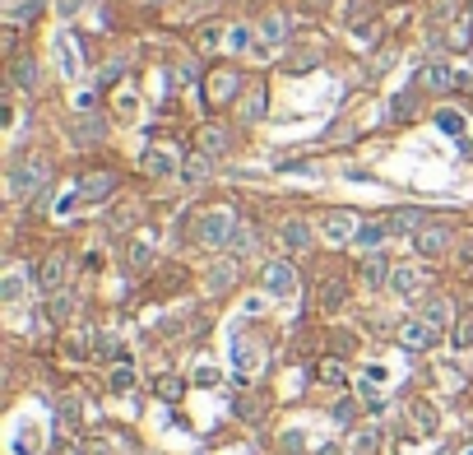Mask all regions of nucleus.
I'll list each match as a JSON object with an SVG mask.
<instances>
[{"instance_id":"obj_1","label":"nucleus","mask_w":473,"mask_h":455,"mask_svg":"<svg viewBox=\"0 0 473 455\" xmlns=\"http://www.w3.org/2000/svg\"><path fill=\"white\" fill-rule=\"evenodd\" d=\"M237 228H242V223H237L232 210H209V214H199V223H195V242L209 246V251H228Z\"/></svg>"},{"instance_id":"obj_2","label":"nucleus","mask_w":473,"mask_h":455,"mask_svg":"<svg viewBox=\"0 0 473 455\" xmlns=\"http://www.w3.org/2000/svg\"><path fill=\"white\" fill-rule=\"evenodd\" d=\"M47 181H51V163H47V158H37V154L19 158V163L10 167V195H14V200H28V195H37Z\"/></svg>"},{"instance_id":"obj_3","label":"nucleus","mask_w":473,"mask_h":455,"mask_svg":"<svg viewBox=\"0 0 473 455\" xmlns=\"http://www.w3.org/2000/svg\"><path fill=\"white\" fill-rule=\"evenodd\" d=\"M51 51H56V66H61V75H66V79H79V75H84V51H79V37L70 33V28H61V33H56Z\"/></svg>"},{"instance_id":"obj_4","label":"nucleus","mask_w":473,"mask_h":455,"mask_svg":"<svg viewBox=\"0 0 473 455\" xmlns=\"http://www.w3.org/2000/svg\"><path fill=\"white\" fill-rule=\"evenodd\" d=\"M446 246H450V228H441V223H422L418 233H413V251H418L422 260L446 255Z\"/></svg>"},{"instance_id":"obj_5","label":"nucleus","mask_w":473,"mask_h":455,"mask_svg":"<svg viewBox=\"0 0 473 455\" xmlns=\"http://www.w3.org/2000/svg\"><path fill=\"white\" fill-rule=\"evenodd\" d=\"M237 93H242V75H237V70H214V75L204 79V98H209L214 107L232 102Z\"/></svg>"},{"instance_id":"obj_6","label":"nucleus","mask_w":473,"mask_h":455,"mask_svg":"<svg viewBox=\"0 0 473 455\" xmlns=\"http://www.w3.org/2000/svg\"><path fill=\"white\" fill-rule=\"evenodd\" d=\"M264 289L274 293V298H293L297 293V269L288 265V260H269L264 265Z\"/></svg>"},{"instance_id":"obj_7","label":"nucleus","mask_w":473,"mask_h":455,"mask_svg":"<svg viewBox=\"0 0 473 455\" xmlns=\"http://www.w3.org/2000/svg\"><path fill=\"white\" fill-rule=\"evenodd\" d=\"M357 228H362V223L352 219L348 210H330L325 219H320V233H325V242H352V237H357Z\"/></svg>"},{"instance_id":"obj_8","label":"nucleus","mask_w":473,"mask_h":455,"mask_svg":"<svg viewBox=\"0 0 473 455\" xmlns=\"http://www.w3.org/2000/svg\"><path fill=\"white\" fill-rule=\"evenodd\" d=\"M66 269H70L66 251H51V255L42 260V269H37V293H61V284H66Z\"/></svg>"},{"instance_id":"obj_9","label":"nucleus","mask_w":473,"mask_h":455,"mask_svg":"<svg viewBox=\"0 0 473 455\" xmlns=\"http://www.w3.org/2000/svg\"><path fill=\"white\" fill-rule=\"evenodd\" d=\"M436 334L441 330H431L427 321H404V325H399V344H404L408 353H422V348L436 344Z\"/></svg>"},{"instance_id":"obj_10","label":"nucleus","mask_w":473,"mask_h":455,"mask_svg":"<svg viewBox=\"0 0 473 455\" xmlns=\"http://www.w3.org/2000/svg\"><path fill=\"white\" fill-rule=\"evenodd\" d=\"M278 242H283V251H311V242H316V237H311V223L307 219H288L283 223V233H278Z\"/></svg>"},{"instance_id":"obj_11","label":"nucleus","mask_w":473,"mask_h":455,"mask_svg":"<svg viewBox=\"0 0 473 455\" xmlns=\"http://www.w3.org/2000/svg\"><path fill=\"white\" fill-rule=\"evenodd\" d=\"M204 289H209V293H228V289H237V255H228V260L209 265V274H204Z\"/></svg>"},{"instance_id":"obj_12","label":"nucleus","mask_w":473,"mask_h":455,"mask_svg":"<svg viewBox=\"0 0 473 455\" xmlns=\"http://www.w3.org/2000/svg\"><path fill=\"white\" fill-rule=\"evenodd\" d=\"M10 75H14V84H19L23 93H37V89H42V66H37L33 56H19Z\"/></svg>"},{"instance_id":"obj_13","label":"nucleus","mask_w":473,"mask_h":455,"mask_svg":"<svg viewBox=\"0 0 473 455\" xmlns=\"http://www.w3.org/2000/svg\"><path fill=\"white\" fill-rule=\"evenodd\" d=\"M70 140H75L79 149H88V145H98L102 140V116H93V111H84L75 126H70Z\"/></svg>"},{"instance_id":"obj_14","label":"nucleus","mask_w":473,"mask_h":455,"mask_svg":"<svg viewBox=\"0 0 473 455\" xmlns=\"http://www.w3.org/2000/svg\"><path fill=\"white\" fill-rule=\"evenodd\" d=\"M390 289H395L399 298H418L422 293V269L418 265H399L395 274H390Z\"/></svg>"},{"instance_id":"obj_15","label":"nucleus","mask_w":473,"mask_h":455,"mask_svg":"<svg viewBox=\"0 0 473 455\" xmlns=\"http://www.w3.org/2000/svg\"><path fill=\"white\" fill-rule=\"evenodd\" d=\"M390 237V228H386V219H376V223H362V228H357V237H352V246H357V251H381V242H386Z\"/></svg>"},{"instance_id":"obj_16","label":"nucleus","mask_w":473,"mask_h":455,"mask_svg":"<svg viewBox=\"0 0 473 455\" xmlns=\"http://www.w3.org/2000/svg\"><path fill=\"white\" fill-rule=\"evenodd\" d=\"M386 228H390V237L418 233V228H422V210H390L386 214Z\"/></svg>"},{"instance_id":"obj_17","label":"nucleus","mask_w":473,"mask_h":455,"mask_svg":"<svg viewBox=\"0 0 473 455\" xmlns=\"http://www.w3.org/2000/svg\"><path fill=\"white\" fill-rule=\"evenodd\" d=\"M390 274H395V269L386 265V255H381V251H371V255L362 260V284H367V289H386Z\"/></svg>"},{"instance_id":"obj_18","label":"nucleus","mask_w":473,"mask_h":455,"mask_svg":"<svg viewBox=\"0 0 473 455\" xmlns=\"http://www.w3.org/2000/svg\"><path fill=\"white\" fill-rule=\"evenodd\" d=\"M111 190H116V177H111V172H88V177L79 181V195H84V200H107Z\"/></svg>"},{"instance_id":"obj_19","label":"nucleus","mask_w":473,"mask_h":455,"mask_svg":"<svg viewBox=\"0 0 473 455\" xmlns=\"http://www.w3.org/2000/svg\"><path fill=\"white\" fill-rule=\"evenodd\" d=\"M288 37V14H269V19L260 23V47L255 51H269V47H278Z\"/></svg>"},{"instance_id":"obj_20","label":"nucleus","mask_w":473,"mask_h":455,"mask_svg":"<svg viewBox=\"0 0 473 455\" xmlns=\"http://www.w3.org/2000/svg\"><path fill=\"white\" fill-rule=\"evenodd\" d=\"M144 172H154V177H181V167H176V158L167 149H149L144 154Z\"/></svg>"},{"instance_id":"obj_21","label":"nucleus","mask_w":473,"mask_h":455,"mask_svg":"<svg viewBox=\"0 0 473 455\" xmlns=\"http://www.w3.org/2000/svg\"><path fill=\"white\" fill-rule=\"evenodd\" d=\"M260 358H264V348L255 353V344L246 339V334H237V339H232V363H237V372H255V363H260Z\"/></svg>"},{"instance_id":"obj_22","label":"nucleus","mask_w":473,"mask_h":455,"mask_svg":"<svg viewBox=\"0 0 473 455\" xmlns=\"http://www.w3.org/2000/svg\"><path fill=\"white\" fill-rule=\"evenodd\" d=\"M209 172H214L209 154H195V158H186V163H181V181H190V186H204V181H209Z\"/></svg>"},{"instance_id":"obj_23","label":"nucleus","mask_w":473,"mask_h":455,"mask_svg":"<svg viewBox=\"0 0 473 455\" xmlns=\"http://www.w3.org/2000/svg\"><path fill=\"white\" fill-rule=\"evenodd\" d=\"M422 321H427L431 330H446V325L455 321V307H450V302H446V298H431L427 307H422Z\"/></svg>"},{"instance_id":"obj_24","label":"nucleus","mask_w":473,"mask_h":455,"mask_svg":"<svg viewBox=\"0 0 473 455\" xmlns=\"http://www.w3.org/2000/svg\"><path fill=\"white\" fill-rule=\"evenodd\" d=\"M450 47H455V51H469V47H473V10H464L460 19L450 23Z\"/></svg>"},{"instance_id":"obj_25","label":"nucleus","mask_w":473,"mask_h":455,"mask_svg":"<svg viewBox=\"0 0 473 455\" xmlns=\"http://www.w3.org/2000/svg\"><path fill=\"white\" fill-rule=\"evenodd\" d=\"M422 84H427V89H450V84H455V70L441 66V61H431V66L422 70Z\"/></svg>"},{"instance_id":"obj_26","label":"nucleus","mask_w":473,"mask_h":455,"mask_svg":"<svg viewBox=\"0 0 473 455\" xmlns=\"http://www.w3.org/2000/svg\"><path fill=\"white\" fill-rule=\"evenodd\" d=\"M199 145H204V154H228V131H219V126H204L199 131Z\"/></svg>"},{"instance_id":"obj_27","label":"nucleus","mask_w":473,"mask_h":455,"mask_svg":"<svg viewBox=\"0 0 473 455\" xmlns=\"http://www.w3.org/2000/svg\"><path fill=\"white\" fill-rule=\"evenodd\" d=\"M228 47H232V51H255V47H260V37L251 33V23H237V28L228 33Z\"/></svg>"},{"instance_id":"obj_28","label":"nucleus","mask_w":473,"mask_h":455,"mask_svg":"<svg viewBox=\"0 0 473 455\" xmlns=\"http://www.w3.org/2000/svg\"><path fill=\"white\" fill-rule=\"evenodd\" d=\"M23 289H28V274H23V269H10V274H5V284H0V298H5V302H19Z\"/></svg>"},{"instance_id":"obj_29","label":"nucleus","mask_w":473,"mask_h":455,"mask_svg":"<svg viewBox=\"0 0 473 455\" xmlns=\"http://www.w3.org/2000/svg\"><path fill=\"white\" fill-rule=\"evenodd\" d=\"M376 451H381V427H362L352 442V455H376Z\"/></svg>"},{"instance_id":"obj_30","label":"nucleus","mask_w":473,"mask_h":455,"mask_svg":"<svg viewBox=\"0 0 473 455\" xmlns=\"http://www.w3.org/2000/svg\"><path fill=\"white\" fill-rule=\"evenodd\" d=\"M255 251V228H237V237H232V246H228V255H251Z\"/></svg>"},{"instance_id":"obj_31","label":"nucleus","mask_w":473,"mask_h":455,"mask_svg":"<svg viewBox=\"0 0 473 455\" xmlns=\"http://www.w3.org/2000/svg\"><path fill=\"white\" fill-rule=\"evenodd\" d=\"M130 386H135L130 363H116V367H111V390H130Z\"/></svg>"},{"instance_id":"obj_32","label":"nucleus","mask_w":473,"mask_h":455,"mask_svg":"<svg viewBox=\"0 0 473 455\" xmlns=\"http://www.w3.org/2000/svg\"><path fill=\"white\" fill-rule=\"evenodd\" d=\"M436 126L446 135H464V116H460V111H436Z\"/></svg>"},{"instance_id":"obj_33","label":"nucleus","mask_w":473,"mask_h":455,"mask_svg":"<svg viewBox=\"0 0 473 455\" xmlns=\"http://www.w3.org/2000/svg\"><path fill=\"white\" fill-rule=\"evenodd\" d=\"M121 75H125V61H107V66H102V75H98V84H102V89H111Z\"/></svg>"},{"instance_id":"obj_34","label":"nucleus","mask_w":473,"mask_h":455,"mask_svg":"<svg viewBox=\"0 0 473 455\" xmlns=\"http://www.w3.org/2000/svg\"><path fill=\"white\" fill-rule=\"evenodd\" d=\"M455 348H473V316H464L455 325Z\"/></svg>"},{"instance_id":"obj_35","label":"nucleus","mask_w":473,"mask_h":455,"mask_svg":"<svg viewBox=\"0 0 473 455\" xmlns=\"http://www.w3.org/2000/svg\"><path fill=\"white\" fill-rule=\"evenodd\" d=\"M56 413H61V423H66V427H75V423H79V400H70V395H66V400L56 404Z\"/></svg>"},{"instance_id":"obj_36","label":"nucleus","mask_w":473,"mask_h":455,"mask_svg":"<svg viewBox=\"0 0 473 455\" xmlns=\"http://www.w3.org/2000/svg\"><path fill=\"white\" fill-rule=\"evenodd\" d=\"M320 302H325V311H334L343 302V284L334 279V284H325V293H320Z\"/></svg>"},{"instance_id":"obj_37","label":"nucleus","mask_w":473,"mask_h":455,"mask_svg":"<svg viewBox=\"0 0 473 455\" xmlns=\"http://www.w3.org/2000/svg\"><path fill=\"white\" fill-rule=\"evenodd\" d=\"M130 265H135V269L154 265V251H149V246H144V242H135V246H130Z\"/></svg>"},{"instance_id":"obj_38","label":"nucleus","mask_w":473,"mask_h":455,"mask_svg":"<svg viewBox=\"0 0 473 455\" xmlns=\"http://www.w3.org/2000/svg\"><path fill=\"white\" fill-rule=\"evenodd\" d=\"M320 381H330V386H343L348 377H343V367H339V363H320Z\"/></svg>"},{"instance_id":"obj_39","label":"nucleus","mask_w":473,"mask_h":455,"mask_svg":"<svg viewBox=\"0 0 473 455\" xmlns=\"http://www.w3.org/2000/svg\"><path fill=\"white\" fill-rule=\"evenodd\" d=\"M242 116H246V121H255V116H264V93H251V98H246Z\"/></svg>"},{"instance_id":"obj_40","label":"nucleus","mask_w":473,"mask_h":455,"mask_svg":"<svg viewBox=\"0 0 473 455\" xmlns=\"http://www.w3.org/2000/svg\"><path fill=\"white\" fill-rule=\"evenodd\" d=\"M158 395H163V400H176V395H181V381H172V377L158 381Z\"/></svg>"},{"instance_id":"obj_41","label":"nucleus","mask_w":473,"mask_h":455,"mask_svg":"<svg viewBox=\"0 0 473 455\" xmlns=\"http://www.w3.org/2000/svg\"><path fill=\"white\" fill-rule=\"evenodd\" d=\"M418 427H422V432H431V427H436V413H431L427 404H418Z\"/></svg>"},{"instance_id":"obj_42","label":"nucleus","mask_w":473,"mask_h":455,"mask_svg":"<svg viewBox=\"0 0 473 455\" xmlns=\"http://www.w3.org/2000/svg\"><path fill=\"white\" fill-rule=\"evenodd\" d=\"M408 107H413V102H408V98H404V93H399V98H395V102H390V121H399V116H404V111H408Z\"/></svg>"},{"instance_id":"obj_43","label":"nucleus","mask_w":473,"mask_h":455,"mask_svg":"<svg viewBox=\"0 0 473 455\" xmlns=\"http://www.w3.org/2000/svg\"><path fill=\"white\" fill-rule=\"evenodd\" d=\"M195 381H199V386H209V381H219V372H214V367H199Z\"/></svg>"},{"instance_id":"obj_44","label":"nucleus","mask_w":473,"mask_h":455,"mask_svg":"<svg viewBox=\"0 0 473 455\" xmlns=\"http://www.w3.org/2000/svg\"><path fill=\"white\" fill-rule=\"evenodd\" d=\"M176 75H181V79H186V84H195V79H199V70H195V66H190V61H186V66H181V70H176Z\"/></svg>"},{"instance_id":"obj_45","label":"nucleus","mask_w":473,"mask_h":455,"mask_svg":"<svg viewBox=\"0 0 473 455\" xmlns=\"http://www.w3.org/2000/svg\"><path fill=\"white\" fill-rule=\"evenodd\" d=\"M348 418H352V404H348V400H343V404H339V409H334V423H348Z\"/></svg>"},{"instance_id":"obj_46","label":"nucleus","mask_w":473,"mask_h":455,"mask_svg":"<svg viewBox=\"0 0 473 455\" xmlns=\"http://www.w3.org/2000/svg\"><path fill=\"white\" fill-rule=\"evenodd\" d=\"M84 10V0H61V14H79Z\"/></svg>"},{"instance_id":"obj_47","label":"nucleus","mask_w":473,"mask_h":455,"mask_svg":"<svg viewBox=\"0 0 473 455\" xmlns=\"http://www.w3.org/2000/svg\"><path fill=\"white\" fill-rule=\"evenodd\" d=\"M316 455H339V446H320V451Z\"/></svg>"},{"instance_id":"obj_48","label":"nucleus","mask_w":473,"mask_h":455,"mask_svg":"<svg viewBox=\"0 0 473 455\" xmlns=\"http://www.w3.org/2000/svg\"><path fill=\"white\" fill-rule=\"evenodd\" d=\"M5 5H23V0H5Z\"/></svg>"},{"instance_id":"obj_49","label":"nucleus","mask_w":473,"mask_h":455,"mask_svg":"<svg viewBox=\"0 0 473 455\" xmlns=\"http://www.w3.org/2000/svg\"><path fill=\"white\" fill-rule=\"evenodd\" d=\"M464 455H473V446H469V451H464Z\"/></svg>"}]
</instances>
